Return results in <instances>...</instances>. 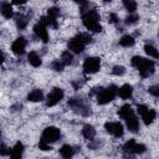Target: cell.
I'll list each match as a JSON object with an SVG mask.
<instances>
[{
  "label": "cell",
  "instance_id": "obj_36",
  "mask_svg": "<svg viewBox=\"0 0 159 159\" xmlns=\"http://www.w3.org/2000/svg\"><path fill=\"white\" fill-rule=\"evenodd\" d=\"M15 5H19V4H25V1H14Z\"/></svg>",
  "mask_w": 159,
  "mask_h": 159
},
{
  "label": "cell",
  "instance_id": "obj_34",
  "mask_svg": "<svg viewBox=\"0 0 159 159\" xmlns=\"http://www.w3.org/2000/svg\"><path fill=\"white\" fill-rule=\"evenodd\" d=\"M109 19H111V22H117V20H118L116 14H111L109 15Z\"/></svg>",
  "mask_w": 159,
  "mask_h": 159
},
{
  "label": "cell",
  "instance_id": "obj_9",
  "mask_svg": "<svg viewBox=\"0 0 159 159\" xmlns=\"http://www.w3.org/2000/svg\"><path fill=\"white\" fill-rule=\"evenodd\" d=\"M104 128H106V130H107L108 133H111L112 135H114V137H117V138L122 137L123 133H124L123 125H122V123H119V122H107V123L104 124Z\"/></svg>",
  "mask_w": 159,
  "mask_h": 159
},
{
  "label": "cell",
  "instance_id": "obj_24",
  "mask_svg": "<svg viewBox=\"0 0 159 159\" xmlns=\"http://www.w3.org/2000/svg\"><path fill=\"white\" fill-rule=\"evenodd\" d=\"M72 60H73V56H72V53L70 52V51H65L62 55H61V62L66 66V65H70L71 62H72Z\"/></svg>",
  "mask_w": 159,
  "mask_h": 159
},
{
  "label": "cell",
  "instance_id": "obj_25",
  "mask_svg": "<svg viewBox=\"0 0 159 159\" xmlns=\"http://www.w3.org/2000/svg\"><path fill=\"white\" fill-rule=\"evenodd\" d=\"M123 5H124V7L129 11V12H134L135 11V9H137V2L135 1H133V0H124L123 1Z\"/></svg>",
  "mask_w": 159,
  "mask_h": 159
},
{
  "label": "cell",
  "instance_id": "obj_4",
  "mask_svg": "<svg viewBox=\"0 0 159 159\" xmlns=\"http://www.w3.org/2000/svg\"><path fill=\"white\" fill-rule=\"evenodd\" d=\"M117 92H118V87L114 86V84H111L109 87L107 88H102L98 93H97V102L99 104H106V103H109L111 101H113L117 96Z\"/></svg>",
  "mask_w": 159,
  "mask_h": 159
},
{
  "label": "cell",
  "instance_id": "obj_16",
  "mask_svg": "<svg viewBox=\"0 0 159 159\" xmlns=\"http://www.w3.org/2000/svg\"><path fill=\"white\" fill-rule=\"evenodd\" d=\"M0 12L2 14V16H4L5 19H11L12 15H14L11 4H9V2H2L1 6H0Z\"/></svg>",
  "mask_w": 159,
  "mask_h": 159
},
{
  "label": "cell",
  "instance_id": "obj_23",
  "mask_svg": "<svg viewBox=\"0 0 159 159\" xmlns=\"http://www.w3.org/2000/svg\"><path fill=\"white\" fill-rule=\"evenodd\" d=\"M130 112H133L132 106H130V104H123V106L119 108L118 114H119V117H120V118H124V117H125V116H128Z\"/></svg>",
  "mask_w": 159,
  "mask_h": 159
},
{
  "label": "cell",
  "instance_id": "obj_18",
  "mask_svg": "<svg viewBox=\"0 0 159 159\" xmlns=\"http://www.w3.org/2000/svg\"><path fill=\"white\" fill-rule=\"evenodd\" d=\"M27 61H29V63H30L31 66H34V67H40L41 63H42L40 56H39L36 52H34V51H31V52L27 55Z\"/></svg>",
  "mask_w": 159,
  "mask_h": 159
},
{
  "label": "cell",
  "instance_id": "obj_6",
  "mask_svg": "<svg viewBox=\"0 0 159 159\" xmlns=\"http://www.w3.org/2000/svg\"><path fill=\"white\" fill-rule=\"evenodd\" d=\"M145 145L144 144H139L137 143L134 139H129L124 145H123V150L128 154H142L145 152Z\"/></svg>",
  "mask_w": 159,
  "mask_h": 159
},
{
  "label": "cell",
  "instance_id": "obj_19",
  "mask_svg": "<svg viewBox=\"0 0 159 159\" xmlns=\"http://www.w3.org/2000/svg\"><path fill=\"white\" fill-rule=\"evenodd\" d=\"M42 98H43V93L41 89H34L27 96V101H30V102H40V101H42Z\"/></svg>",
  "mask_w": 159,
  "mask_h": 159
},
{
  "label": "cell",
  "instance_id": "obj_13",
  "mask_svg": "<svg viewBox=\"0 0 159 159\" xmlns=\"http://www.w3.org/2000/svg\"><path fill=\"white\" fill-rule=\"evenodd\" d=\"M24 153V144L17 142L12 149H10V159H22Z\"/></svg>",
  "mask_w": 159,
  "mask_h": 159
},
{
  "label": "cell",
  "instance_id": "obj_29",
  "mask_svg": "<svg viewBox=\"0 0 159 159\" xmlns=\"http://www.w3.org/2000/svg\"><path fill=\"white\" fill-rule=\"evenodd\" d=\"M124 72H125V68L123 66H114L113 71H112V73L116 76H122V75H124Z\"/></svg>",
  "mask_w": 159,
  "mask_h": 159
},
{
  "label": "cell",
  "instance_id": "obj_31",
  "mask_svg": "<svg viewBox=\"0 0 159 159\" xmlns=\"http://www.w3.org/2000/svg\"><path fill=\"white\" fill-rule=\"evenodd\" d=\"M39 148H40L41 150H51V149H52L48 143H46V142H43V140H41V139H40V143H39Z\"/></svg>",
  "mask_w": 159,
  "mask_h": 159
},
{
  "label": "cell",
  "instance_id": "obj_28",
  "mask_svg": "<svg viewBox=\"0 0 159 159\" xmlns=\"http://www.w3.org/2000/svg\"><path fill=\"white\" fill-rule=\"evenodd\" d=\"M138 20H139V16H138L137 14H130V15L125 19V24H127V25H134V24L138 22Z\"/></svg>",
  "mask_w": 159,
  "mask_h": 159
},
{
  "label": "cell",
  "instance_id": "obj_10",
  "mask_svg": "<svg viewBox=\"0 0 159 159\" xmlns=\"http://www.w3.org/2000/svg\"><path fill=\"white\" fill-rule=\"evenodd\" d=\"M123 119L125 120V124H127V127H128V129L130 132H133V133H137L138 132V129H139V120H138L134 111L130 112L128 116H125Z\"/></svg>",
  "mask_w": 159,
  "mask_h": 159
},
{
  "label": "cell",
  "instance_id": "obj_35",
  "mask_svg": "<svg viewBox=\"0 0 159 159\" xmlns=\"http://www.w3.org/2000/svg\"><path fill=\"white\" fill-rule=\"evenodd\" d=\"M4 60H5V56H4V53L0 51V65L4 62Z\"/></svg>",
  "mask_w": 159,
  "mask_h": 159
},
{
  "label": "cell",
  "instance_id": "obj_37",
  "mask_svg": "<svg viewBox=\"0 0 159 159\" xmlns=\"http://www.w3.org/2000/svg\"><path fill=\"white\" fill-rule=\"evenodd\" d=\"M0 135H1V132H0Z\"/></svg>",
  "mask_w": 159,
  "mask_h": 159
},
{
  "label": "cell",
  "instance_id": "obj_2",
  "mask_svg": "<svg viewBox=\"0 0 159 159\" xmlns=\"http://www.w3.org/2000/svg\"><path fill=\"white\" fill-rule=\"evenodd\" d=\"M130 62H132V66L138 68V71L142 75V77H148L154 72L155 65H154V62L152 60H147V58L140 57V56H134Z\"/></svg>",
  "mask_w": 159,
  "mask_h": 159
},
{
  "label": "cell",
  "instance_id": "obj_12",
  "mask_svg": "<svg viewBox=\"0 0 159 159\" xmlns=\"http://www.w3.org/2000/svg\"><path fill=\"white\" fill-rule=\"evenodd\" d=\"M34 32H35V35H36L40 40H42L43 42H47V41H48V32H47V29H46L45 25L37 22V24L34 26Z\"/></svg>",
  "mask_w": 159,
  "mask_h": 159
},
{
  "label": "cell",
  "instance_id": "obj_32",
  "mask_svg": "<svg viewBox=\"0 0 159 159\" xmlns=\"http://www.w3.org/2000/svg\"><path fill=\"white\" fill-rule=\"evenodd\" d=\"M9 154H10V149L5 144H1L0 145V155L4 157V155H9Z\"/></svg>",
  "mask_w": 159,
  "mask_h": 159
},
{
  "label": "cell",
  "instance_id": "obj_30",
  "mask_svg": "<svg viewBox=\"0 0 159 159\" xmlns=\"http://www.w3.org/2000/svg\"><path fill=\"white\" fill-rule=\"evenodd\" d=\"M63 67H65V65H63L60 60H57V61H55V62L52 63V68H53L55 71H62Z\"/></svg>",
  "mask_w": 159,
  "mask_h": 159
},
{
  "label": "cell",
  "instance_id": "obj_1",
  "mask_svg": "<svg viewBox=\"0 0 159 159\" xmlns=\"http://www.w3.org/2000/svg\"><path fill=\"white\" fill-rule=\"evenodd\" d=\"M83 25L92 32H99L102 26L99 24V15L96 10H86L82 14Z\"/></svg>",
  "mask_w": 159,
  "mask_h": 159
},
{
  "label": "cell",
  "instance_id": "obj_15",
  "mask_svg": "<svg viewBox=\"0 0 159 159\" xmlns=\"http://www.w3.org/2000/svg\"><path fill=\"white\" fill-rule=\"evenodd\" d=\"M142 119H143V122H144V124H147V125H149V124H152L153 123V120L155 119V117H157V112L154 111V109H147L145 112H143L142 114Z\"/></svg>",
  "mask_w": 159,
  "mask_h": 159
},
{
  "label": "cell",
  "instance_id": "obj_14",
  "mask_svg": "<svg viewBox=\"0 0 159 159\" xmlns=\"http://www.w3.org/2000/svg\"><path fill=\"white\" fill-rule=\"evenodd\" d=\"M117 94H119V97L123 98V99H128L133 94V87L130 84H123L122 87L118 88Z\"/></svg>",
  "mask_w": 159,
  "mask_h": 159
},
{
  "label": "cell",
  "instance_id": "obj_17",
  "mask_svg": "<svg viewBox=\"0 0 159 159\" xmlns=\"http://www.w3.org/2000/svg\"><path fill=\"white\" fill-rule=\"evenodd\" d=\"M60 154H61V157L63 159H71L73 157V154H75V150H73V148L71 145L65 144V145H62L60 148Z\"/></svg>",
  "mask_w": 159,
  "mask_h": 159
},
{
  "label": "cell",
  "instance_id": "obj_33",
  "mask_svg": "<svg viewBox=\"0 0 159 159\" xmlns=\"http://www.w3.org/2000/svg\"><path fill=\"white\" fill-rule=\"evenodd\" d=\"M149 93H152L154 97H158V96H159L158 86H152V87H149Z\"/></svg>",
  "mask_w": 159,
  "mask_h": 159
},
{
  "label": "cell",
  "instance_id": "obj_21",
  "mask_svg": "<svg viewBox=\"0 0 159 159\" xmlns=\"http://www.w3.org/2000/svg\"><path fill=\"white\" fill-rule=\"evenodd\" d=\"M134 42H135L134 37L130 36V35H124V36L119 40V45L123 46V47H130V46L134 45Z\"/></svg>",
  "mask_w": 159,
  "mask_h": 159
},
{
  "label": "cell",
  "instance_id": "obj_8",
  "mask_svg": "<svg viewBox=\"0 0 159 159\" xmlns=\"http://www.w3.org/2000/svg\"><path fill=\"white\" fill-rule=\"evenodd\" d=\"M62 98H63V91L58 87H55V88H52V91L48 93V96L46 98V106L47 107H53Z\"/></svg>",
  "mask_w": 159,
  "mask_h": 159
},
{
  "label": "cell",
  "instance_id": "obj_22",
  "mask_svg": "<svg viewBox=\"0 0 159 159\" xmlns=\"http://www.w3.org/2000/svg\"><path fill=\"white\" fill-rule=\"evenodd\" d=\"M144 51H145V53L147 55H149L150 57H154V58H158V51H157V48L152 45V43H145V46H144Z\"/></svg>",
  "mask_w": 159,
  "mask_h": 159
},
{
  "label": "cell",
  "instance_id": "obj_5",
  "mask_svg": "<svg viewBox=\"0 0 159 159\" xmlns=\"http://www.w3.org/2000/svg\"><path fill=\"white\" fill-rule=\"evenodd\" d=\"M60 137H61V132H60L58 128H56V127H47L42 132L41 140H43V142L50 144V143H53V142L58 140Z\"/></svg>",
  "mask_w": 159,
  "mask_h": 159
},
{
  "label": "cell",
  "instance_id": "obj_7",
  "mask_svg": "<svg viewBox=\"0 0 159 159\" xmlns=\"http://www.w3.org/2000/svg\"><path fill=\"white\" fill-rule=\"evenodd\" d=\"M101 67V60L98 57H88L83 62V72L84 73H96Z\"/></svg>",
  "mask_w": 159,
  "mask_h": 159
},
{
  "label": "cell",
  "instance_id": "obj_3",
  "mask_svg": "<svg viewBox=\"0 0 159 159\" xmlns=\"http://www.w3.org/2000/svg\"><path fill=\"white\" fill-rule=\"evenodd\" d=\"M89 41H91V37L87 34H78L70 40L68 48L75 53H81Z\"/></svg>",
  "mask_w": 159,
  "mask_h": 159
},
{
  "label": "cell",
  "instance_id": "obj_27",
  "mask_svg": "<svg viewBox=\"0 0 159 159\" xmlns=\"http://www.w3.org/2000/svg\"><path fill=\"white\" fill-rule=\"evenodd\" d=\"M58 15H60V9L58 7H55L53 6V7H50L48 11H47V17H50V19L56 20Z\"/></svg>",
  "mask_w": 159,
  "mask_h": 159
},
{
  "label": "cell",
  "instance_id": "obj_20",
  "mask_svg": "<svg viewBox=\"0 0 159 159\" xmlns=\"http://www.w3.org/2000/svg\"><path fill=\"white\" fill-rule=\"evenodd\" d=\"M82 135L86 138V139H93L94 135H96V129L91 125V124H86L82 129Z\"/></svg>",
  "mask_w": 159,
  "mask_h": 159
},
{
  "label": "cell",
  "instance_id": "obj_26",
  "mask_svg": "<svg viewBox=\"0 0 159 159\" xmlns=\"http://www.w3.org/2000/svg\"><path fill=\"white\" fill-rule=\"evenodd\" d=\"M27 22H29V20H27L26 16L19 15V17H17V20H16V26H17L19 29H25L26 25H27Z\"/></svg>",
  "mask_w": 159,
  "mask_h": 159
},
{
  "label": "cell",
  "instance_id": "obj_11",
  "mask_svg": "<svg viewBox=\"0 0 159 159\" xmlns=\"http://www.w3.org/2000/svg\"><path fill=\"white\" fill-rule=\"evenodd\" d=\"M25 47H26V40H25V37H22V36H20V37H17L14 42H12V45H11V51L15 53V55H22L24 52H25Z\"/></svg>",
  "mask_w": 159,
  "mask_h": 159
}]
</instances>
